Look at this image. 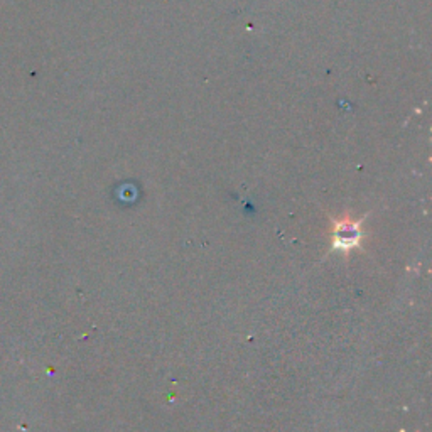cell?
<instances>
[{"label": "cell", "instance_id": "6da1fadb", "mask_svg": "<svg viewBox=\"0 0 432 432\" xmlns=\"http://www.w3.org/2000/svg\"><path fill=\"white\" fill-rule=\"evenodd\" d=\"M331 238L333 249L340 250V252H350V250L361 246V220H353L351 216H344L336 220L335 225H333Z\"/></svg>", "mask_w": 432, "mask_h": 432}]
</instances>
